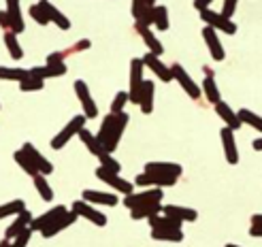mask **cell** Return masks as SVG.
<instances>
[{"instance_id": "5bb4252c", "label": "cell", "mask_w": 262, "mask_h": 247, "mask_svg": "<svg viewBox=\"0 0 262 247\" xmlns=\"http://www.w3.org/2000/svg\"><path fill=\"white\" fill-rule=\"evenodd\" d=\"M77 217H79V215H77V213H75V211L71 209V211H67V213H64L62 217H58L54 224H49V226H47L45 230H41V235H43L45 239H51V237H56L58 232H62V230H67L69 226H73V224L77 222Z\"/></svg>"}, {"instance_id": "db71d44e", "label": "cell", "mask_w": 262, "mask_h": 247, "mask_svg": "<svg viewBox=\"0 0 262 247\" xmlns=\"http://www.w3.org/2000/svg\"><path fill=\"white\" fill-rule=\"evenodd\" d=\"M203 73H205V77H213V71H211V69H207V66H205Z\"/></svg>"}, {"instance_id": "7dc6e473", "label": "cell", "mask_w": 262, "mask_h": 247, "mask_svg": "<svg viewBox=\"0 0 262 247\" xmlns=\"http://www.w3.org/2000/svg\"><path fill=\"white\" fill-rule=\"evenodd\" d=\"M0 28H5V32L11 30V19H9V15H7V11H0ZM11 32H13V30H11Z\"/></svg>"}, {"instance_id": "c3c4849f", "label": "cell", "mask_w": 262, "mask_h": 247, "mask_svg": "<svg viewBox=\"0 0 262 247\" xmlns=\"http://www.w3.org/2000/svg\"><path fill=\"white\" fill-rule=\"evenodd\" d=\"M213 0H194V7L199 9V11H205V9H209V5H211Z\"/></svg>"}, {"instance_id": "8fae6325", "label": "cell", "mask_w": 262, "mask_h": 247, "mask_svg": "<svg viewBox=\"0 0 262 247\" xmlns=\"http://www.w3.org/2000/svg\"><path fill=\"white\" fill-rule=\"evenodd\" d=\"M143 64H145V69H149L156 77H158L160 81H164V83H168L173 79V73H171V66H166V64L158 58V56H154L151 51L147 56H143Z\"/></svg>"}, {"instance_id": "7a4b0ae2", "label": "cell", "mask_w": 262, "mask_h": 247, "mask_svg": "<svg viewBox=\"0 0 262 247\" xmlns=\"http://www.w3.org/2000/svg\"><path fill=\"white\" fill-rule=\"evenodd\" d=\"M143 69H145V64H143V58H133L130 60V89H128V96H130V102L133 105H139L141 100V89H143Z\"/></svg>"}, {"instance_id": "30bf717a", "label": "cell", "mask_w": 262, "mask_h": 247, "mask_svg": "<svg viewBox=\"0 0 262 247\" xmlns=\"http://www.w3.org/2000/svg\"><path fill=\"white\" fill-rule=\"evenodd\" d=\"M203 38H205V43H207L209 54H211V58L215 62H222V60L226 58V51H224V45H222L220 36H217V30H213L211 26H205V28H203Z\"/></svg>"}, {"instance_id": "e575fe53", "label": "cell", "mask_w": 262, "mask_h": 247, "mask_svg": "<svg viewBox=\"0 0 262 247\" xmlns=\"http://www.w3.org/2000/svg\"><path fill=\"white\" fill-rule=\"evenodd\" d=\"M151 239L154 241H168V243H181L183 241V232L179 230H151Z\"/></svg>"}, {"instance_id": "ba28073f", "label": "cell", "mask_w": 262, "mask_h": 247, "mask_svg": "<svg viewBox=\"0 0 262 247\" xmlns=\"http://www.w3.org/2000/svg\"><path fill=\"white\" fill-rule=\"evenodd\" d=\"M171 73H173V79H177V81H179V85L183 87V92H186L192 100H199V98L203 96V89L194 83V79H192V77L186 73V69H183L181 64H177V62H175L173 66H171Z\"/></svg>"}, {"instance_id": "603a6c76", "label": "cell", "mask_w": 262, "mask_h": 247, "mask_svg": "<svg viewBox=\"0 0 262 247\" xmlns=\"http://www.w3.org/2000/svg\"><path fill=\"white\" fill-rule=\"evenodd\" d=\"M215 113L220 115L222 120H224V126H228V128H232V130H239V128H241V120H239V115L234 113L224 100H220L217 105H215Z\"/></svg>"}, {"instance_id": "484cf974", "label": "cell", "mask_w": 262, "mask_h": 247, "mask_svg": "<svg viewBox=\"0 0 262 247\" xmlns=\"http://www.w3.org/2000/svg\"><path fill=\"white\" fill-rule=\"evenodd\" d=\"M154 96H156L154 81H145L143 83V89H141V100H139V107L145 115H149L154 111Z\"/></svg>"}, {"instance_id": "681fc988", "label": "cell", "mask_w": 262, "mask_h": 247, "mask_svg": "<svg viewBox=\"0 0 262 247\" xmlns=\"http://www.w3.org/2000/svg\"><path fill=\"white\" fill-rule=\"evenodd\" d=\"M250 237H258V239H262V226H258V224H252V228H250Z\"/></svg>"}, {"instance_id": "f1b7e54d", "label": "cell", "mask_w": 262, "mask_h": 247, "mask_svg": "<svg viewBox=\"0 0 262 247\" xmlns=\"http://www.w3.org/2000/svg\"><path fill=\"white\" fill-rule=\"evenodd\" d=\"M160 213H162V205L160 203L143 205V207H137V209H130V217L133 219H149V217L160 215Z\"/></svg>"}, {"instance_id": "2e32d148", "label": "cell", "mask_w": 262, "mask_h": 247, "mask_svg": "<svg viewBox=\"0 0 262 247\" xmlns=\"http://www.w3.org/2000/svg\"><path fill=\"white\" fill-rule=\"evenodd\" d=\"M38 5H41L47 13V17H49V24H56L60 30H69L71 28V19L64 15V13L60 9H56L54 5L49 3V0H38Z\"/></svg>"}, {"instance_id": "7c38bea8", "label": "cell", "mask_w": 262, "mask_h": 247, "mask_svg": "<svg viewBox=\"0 0 262 247\" xmlns=\"http://www.w3.org/2000/svg\"><path fill=\"white\" fill-rule=\"evenodd\" d=\"M222 137V147H224V155L228 164H237L239 162V151H237V143H234V130L224 126L220 130Z\"/></svg>"}, {"instance_id": "b9f144b4", "label": "cell", "mask_w": 262, "mask_h": 247, "mask_svg": "<svg viewBox=\"0 0 262 247\" xmlns=\"http://www.w3.org/2000/svg\"><path fill=\"white\" fill-rule=\"evenodd\" d=\"M30 17H32V19H34L38 26H47V24H49V17H47L45 9H43L41 5H38V3L30 7Z\"/></svg>"}, {"instance_id": "9c48e42d", "label": "cell", "mask_w": 262, "mask_h": 247, "mask_svg": "<svg viewBox=\"0 0 262 247\" xmlns=\"http://www.w3.org/2000/svg\"><path fill=\"white\" fill-rule=\"evenodd\" d=\"M75 92H77V98H79V102H81V107H83V115L88 120H94V118H98V107H96V102H94V98H92V94H90V87H88V83L85 81H75Z\"/></svg>"}, {"instance_id": "4316f807", "label": "cell", "mask_w": 262, "mask_h": 247, "mask_svg": "<svg viewBox=\"0 0 262 247\" xmlns=\"http://www.w3.org/2000/svg\"><path fill=\"white\" fill-rule=\"evenodd\" d=\"M147 222H149L151 230H179L181 224H183V222H179V219L168 217V215H164V213H162V215H154V217H149Z\"/></svg>"}, {"instance_id": "836d02e7", "label": "cell", "mask_w": 262, "mask_h": 247, "mask_svg": "<svg viewBox=\"0 0 262 247\" xmlns=\"http://www.w3.org/2000/svg\"><path fill=\"white\" fill-rule=\"evenodd\" d=\"M32 179H34V188L38 192V196H41L45 203L54 200V190H51V186H49V181L45 179V175H36Z\"/></svg>"}, {"instance_id": "d4e9b609", "label": "cell", "mask_w": 262, "mask_h": 247, "mask_svg": "<svg viewBox=\"0 0 262 247\" xmlns=\"http://www.w3.org/2000/svg\"><path fill=\"white\" fill-rule=\"evenodd\" d=\"M145 171L179 177V175L183 173V168H181V164H175V162H147V164H145Z\"/></svg>"}, {"instance_id": "e0dca14e", "label": "cell", "mask_w": 262, "mask_h": 247, "mask_svg": "<svg viewBox=\"0 0 262 247\" xmlns=\"http://www.w3.org/2000/svg\"><path fill=\"white\" fill-rule=\"evenodd\" d=\"M135 28H137V32H139V36L143 38V43L147 45V49L151 51L154 56H162L164 54V47H162V43L156 38V34L151 32V28L149 26H141V24H135Z\"/></svg>"}, {"instance_id": "7bdbcfd3", "label": "cell", "mask_w": 262, "mask_h": 247, "mask_svg": "<svg viewBox=\"0 0 262 247\" xmlns=\"http://www.w3.org/2000/svg\"><path fill=\"white\" fill-rule=\"evenodd\" d=\"M100 166L102 168H107V171H113V173H120L122 171V166H120V162H117L115 158H111V153H104V155H100Z\"/></svg>"}, {"instance_id": "5b68a950", "label": "cell", "mask_w": 262, "mask_h": 247, "mask_svg": "<svg viewBox=\"0 0 262 247\" xmlns=\"http://www.w3.org/2000/svg\"><path fill=\"white\" fill-rule=\"evenodd\" d=\"M71 209H73L77 215H79V217H85L88 222H92L94 226H100V228L107 226V215H104L102 211H98V209H94V205L88 203V200H83V198H81V200H75Z\"/></svg>"}, {"instance_id": "1f68e13d", "label": "cell", "mask_w": 262, "mask_h": 247, "mask_svg": "<svg viewBox=\"0 0 262 247\" xmlns=\"http://www.w3.org/2000/svg\"><path fill=\"white\" fill-rule=\"evenodd\" d=\"M34 77H38V79H49V77H62L67 75V66H49V64H45V66H34L30 71Z\"/></svg>"}, {"instance_id": "83f0119b", "label": "cell", "mask_w": 262, "mask_h": 247, "mask_svg": "<svg viewBox=\"0 0 262 247\" xmlns=\"http://www.w3.org/2000/svg\"><path fill=\"white\" fill-rule=\"evenodd\" d=\"M115 124H117V115H115V113H109L107 118L102 120V124H100V130H98L96 139L104 145V149H107V143H109V139H111V134H113Z\"/></svg>"}, {"instance_id": "8d00e7d4", "label": "cell", "mask_w": 262, "mask_h": 247, "mask_svg": "<svg viewBox=\"0 0 262 247\" xmlns=\"http://www.w3.org/2000/svg\"><path fill=\"white\" fill-rule=\"evenodd\" d=\"M203 94L207 96V100L209 102H213V105H217V102L222 100L220 98V89H217V85H215V79L213 77H205V81H203Z\"/></svg>"}, {"instance_id": "ac0fdd59", "label": "cell", "mask_w": 262, "mask_h": 247, "mask_svg": "<svg viewBox=\"0 0 262 247\" xmlns=\"http://www.w3.org/2000/svg\"><path fill=\"white\" fill-rule=\"evenodd\" d=\"M21 149L32 158V162L36 164L38 171H41V175H51V173H54V164H51V162L45 158V155L32 145V143H24V147H21Z\"/></svg>"}, {"instance_id": "74e56055", "label": "cell", "mask_w": 262, "mask_h": 247, "mask_svg": "<svg viewBox=\"0 0 262 247\" xmlns=\"http://www.w3.org/2000/svg\"><path fill=\"white\" fill-rule=\"evenodd\" d=\"M26 209V203L21 198L17 200H11V203H5V205H0V219H5L9 215H17Z\"/></svg>"}, {"instance_id": "d6986e66", "label": "cell", "mask_w": 262, "mask_h": 247, "mask_svg": "<svg viewBox=\"0 0 262 247\" xmlns=\"http://www.w3.org/2000/svg\"><path fill=\"white\" fill-rule=\"evenodd\" d=\"M83 200L92 205H104V207H115L120 205V198L113 192H98V190H85L83 192Z\"/></svg>"}, {"instance_id": "60d3db41", "label": "cell", "mask_w": 262, "mask_h": 247, "mask_svg": "<svg viewBox=\"0 0 262 247\" xmlns=\"http://www.w3.org/2000/svg\"><path fill=\"white\" fill-rule=\"evenodd\" d=\"M128 100H130V96H128L126 89H122V92H117V94H115V98H113V102H111V113H115V115L124 113V107H126V102H128Z\"/></svg>"}, {"instance_id": "9f6ffc18", "label": "cell", "mask_w": 262, "mask_h": 247, "mask_svg": "<svg viewBox=\"0 0 262 247\" xmlns=\"http://www.w3.org/2000/svg\"><path fill=\"white\" fill-rule=\"evenodd\" d=\"M226 247H239V245H234V243H228V245H226Z\"/></svg>"}, {"instance_id": "bcb514c9", "label": "cell", "mask_w": 262, "mask_h": 247, "mask_svg": "<svg viewBox=\"0 0 262 247\" xmlns=\"http://www.w3.org/2000/svg\"><path fill=\"white\" fill-rule=\"evenodd\" d=\"M239 0H224V7H222V15L224 17H232L234 15V9H237Z\"/></svg>"}, {"instance_id": "6da1fadb", "label": "cell", "mask_w": 262, "mask_h": 247, "mask_svg": "<svg viewBox=\"0 0 262 247\" xmlns=\"http://www.w3.org/2000/svg\"><path fill=\"white\" fill-rule=\"evenodd\" d=\"M85 122H88V118H85L83 113H81V115H75V118H73L67 126H64L54 139H51V149H62L75 134H79L81 130L85 128Z\"/></svg>"}, {"instance_id": "4fadbf2b", "label": "cell", "mask_w": 262, "mask_h": 247, "mask_svg": "<svg viewBox=\"0 0 262 247\" xmlns=\"http://www.w3.org/2000/svg\"><path fill=\"white\" fill-rule=\"evenodd\" d=\"M69 209H67V207H64V205H58V207H54V209H49L47 213H43V215H38V217H34L32 219V222H30V230L32 232H41V230H45L49 224H54L56 222V219L58 217H62L64 213H67Z\"/></svg>"}, {"instance_id": "d590c367", "label": "cell", "mask_w": 262, "mask_h": 247, "mask_svg": "<svg viewBox=\"0 0 262 247\" xmlns=\"http://www.w3.org/2000/svg\"><path fill=\"white\" fill-rule=\"evenodd\" d=\"M237 115H239L241 124L252 126L254 130H258V132L262 134V118H260V115H256V113L250 111V109H241V111H237Z\"/></svg>"}, {"instance_id": "cb8c5ba5", "label": "cell", "mask_w": 262, "mask_h": 247, "mask_svg": "<svg viewBox=\"0 0 262 247\" xmlns=\"http://www.w3.org/2000/svg\"><path fill=\"white\" fill-rule=\"evenodd\" d=\"M79 139L83 141V145L88 147V151H90V153H94L96 158H100V155H104V153H109L107 149H104L102 143L96 139V134H92L88 128H83L81 132H79Z\"/></svg>"}, {"instance_id": "f6af8a7d", "label": "cell", "mask_w": 262, "mask_h": 247, "mask_svg": "<svg viewBox=\"0 0 262 247\" xmlns=\"http://www.w3.org/2000/svg\"><path fill=\"white\" fill-rule=\"evenodd\" d=\"M47 64H49V66H67V64H64V54H60V51H56V54H49L47 56Z\"/></svg>"}, {"instance_id": "7402d4cb", "label": "cell", "mask_w": 262, "mask_h": 247, "mask_svg": "<svg viewBox=\"0 0 262 247\" xmlns=\"http://www.w3.org/2000/svg\"><path fill=\"white\" fill-rule=\"evenodd\" d=\"M128 122H130V118H128L126 111L117 115V124H115L113 134H111V139H109V143H107V151H109V153H113V151L117 149V145H120V139H122V134H124Z\"/></svg>"}, {"instance_id": "11a10c76", "label": "cell", "mask_w": 262, "mask_h": 247, "mask_svg": "<svg viewBox=\"0 0 262 247\" xmlns=\"http://www.w3.org/2000/svg\"><path fill=\"white\" fill-rule=\"evenodd\" d=\"M145 3H147L149 7H156V0H145Z\"/></svg>"}, {"instance_id": "f35d334b", "label": "cell", "mask_w": 262, "mask_h": 247, "mask_svg": "<svg viewBox=\"0 0 262 247\" xmlns=\"http://www.w3.org/2000/svg\"><path fill=\"white\" fill-rule=\"evenodd\" d=\"M154 26L158 30H168V9L158 5L156 7V13H154Z\"/></svg>"}, {"instance_id": "ab89813d", "label": "cell", "mask_w": 262, "mask_h": 247, "mask_svg": "<svg viewBox=\"0 0 262 247\" xmlns=\"http://www.w3.org/2000/svg\"><path fill=\"white\" fill-rule=\"evenodd\" d=\"M43 85H45L43 79H38V77L30 75L28 79L19 83V89H21V92H38V89H43Z\"/></svg>"}, {"instance_id": "3957f363", "label": "cell", "mask_w": 262, "mask_h": 247, "mask_svg": "<svg viewBox=\"0 0 262 247\" xmlns=\"http://www.w3.org/2000/svg\"><path fill=\"white\" fill-rule=\"evenodd\" d=\"M162 198H164L162 188H149L145 192H133L128 196H124V207L126 209H137V207H143V205L162 203Z\"/></svg>"}, {"instance_id": "52a82bcc", "label": "cell", "mask_w": 262, "mask_h": 247, "mask_svg": "<svg viewBox=\"0 0 262 247\" xmlns=\"http://www.w3.org/2000/svg\"><path fill=\"white\" fill-rule=\"evenodd\" d=\"M96 177H98L100 181H104L107 186H111L113 190L122 192L124 196H128V194H133V192H135V186L130 184V181L122 179V175H120V173H113V171H107V168L98 166V168H96Z\"/></svg>"}, {"instance_id": "d6a6232c", "label": "cell", "mask_w": 262, "mask_h": 247, "mask_svg": "<svg viewBox=\"0 0 262 247\" xmlns=\"http://www.w3.org/2000/svg\"><path fill=\"white\" fill-rule=\"evenodd\" d=\"M32 73L30 71H24V69H9V66H0V79H5V81H26L30 77Z\"/></svg>"}, {"instance_id": "277c9868", "label": "cell", "mask_w": 262, "mask_h": 247, "mask_svg": "<svg viewBox=\"0 0 262 247\" xmlns=\"http://www.w3.org/2000/svg\"><path fill=\"white\" fill-rule=\"evenodd\" d=\"M201 19L205 21V26H211V28L217 30V32H224V34H234L237 32V26H234V21L230 17H224L222 13H215L211 9L201 11Z\"/></svg>"}, {"instance_id": "8992f818", "label": "cell", "mask_w": 262, "mask_h": 247, "mask_svg": "<svg viewBox=\"0 0 262 247\" xmlns=\"http://www.w3.org/2000/svg\"><path fill=\"white\" fill-rule=\"evenodd\" d=\"M177 179L179 177H175V175H160V173L145 171V173L137 175L135 184L141 186V188H171V186L177 184Z\"/></svg>"}, {"instance_id": "f546056e", "label": "cell", "mask_w": 262, "mask_h": 247, "mask_svg": "<svg viewBox=\"0 0 262 247\" xmlns=\"http://www.w3.org/2000/svg\"><path fill=\"white\" fill-rule=\"evenodd\" d=\"M13 158H15V162L24 168V171L26 173H28L30 177H36V175H41V171H38V168H36V164L32 162V158H30V155L28 153H26L24 149H17L15 153H13Z\"/></svg>"}, {"instance_id": "ffe728a7", "label": "cell", "mask_w": 262, "mask_h": 247, "mask_svg": "<svg viewBox=\"0 0 262 247\" xmlns=\"http://www.w3.org/2000/svg\"><path fill=\"white\" fill-rule=\"evenodd\" d=\"M7 15L11 19V30L15 34L24 32V17H21V7H19V0H7Z\"/></svg>"}, {"instance_id": "9a60e30c", "label": "cell", "mask_w": 262, "mask_h": 247, "mask_svg": "<svg viewBox=\"0 0 262 247\" xmlns=\"http://www.w3.org/2000/svg\"><path fill=\"white\" fill-rule=\"evenodd\" d=\"M32 213L28 211V209H24L21 213H17L15 215V219H13V224L7 228V235H5V239H9V241H13L17 235H21L24 230H28L30 228V222H32Z\"/></svg>"}, {"instance_id": "f907efd6", "label": "cell", "mask_w": 262, "mask_h": 247, "mask_svg": "<svg viewBox=\"0 0 262 247\" xmlns=\"http://www.w3.org/2000/svg\"><path fill=\"white\" fill-rule=\"evenodd\" d=\"M252 224H258V226H262V213H256V215H252Z\"/></svg>"}, {"instance_id": "816d5d0a", "label": "cell", "mask_w": 262, "mask_h": 247, "mask_svg": "<svg viewBox=\"0 0 262 247\" xmlns=\"http://www.w3.org/2000/svg\"><path fill=\"white\" fill-rule=\"evenodd\" d=\"M252 147H254L256 151H262V139H256V141L252 143Z\"/></svg>"}, {"instance_id": "ee69618b", "label": "cell", "mask_w": 262, "mask_h": 247, "mask_svg": "<svg viewBox=\"0 0 262 247\" xmlns=\"http://www.w3.org/2000/svg\"><path fill=\"white\" fill-rule=\"evenodd\" d=\"M30 237H32V230L30 228L24 230L21 235H17L15 239L11 241V247H26V245H28V241H30Z\"/></svg>"}, {"instance_id": "f5cc1de1", "label": "cell", "mask_w": 262, "mask_h": 247, "mask_svg": "<svg viewBox=\"0 0 262 247\" xmlns=\"http://www.w3.org/2000/svg\"><path fill=\"white\" fill-rule=\"evenodd\" d=\"M0 247H11V241L9 239H3V241H0Z\"/></svg>"}, {"instance_id": "4dcf8cb0", "label": "cell", "mask_w": 262, "mask_h": 247, "mask_svg": "<svg viewBox=\"0 0 262 247\" xmlns=\"http://www.w3.org/2000/svg\"><path fill=\"white\" fill-rule=\"evenodd\" d=\"M5 45H7L9 56H11L13 60H21V58H24V49H21V45H19V41H17V34H15V32H11V30L5 32Z\"/></svg>"}, {"instance_id": "44dd1931", "label": "cell", "mask_w": 262, "mask_h": 247, "mask_svg": "<svg viewBox=\"0 0 262 247\" xmlns=\"http://www.w3.org/2000/svg\"><path fill=\"white\" fill-rule=\"evenodd\" d=\"M162 213L168 217H175L179 222H194L199 213L194 209H188V207H177V205H162Z\"/></svg>"}]
</instances>
